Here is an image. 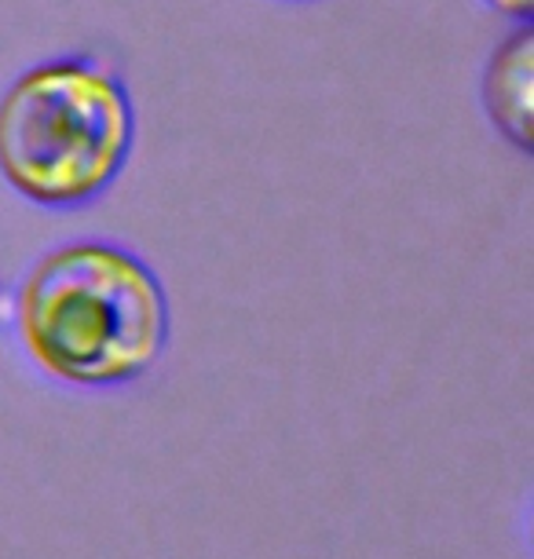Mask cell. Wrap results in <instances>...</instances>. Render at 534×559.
<instances>
[{"instance_id": "277c9868", "label": "cell", "mask_w": 534, "mask_h": 559, "mask_svg": "<svg viewBox=\"0 0 534 559\" xmlns=\"http://www.w3.org/2000/svg\"><path fill=\"white\" fill-rule=\"evenodd\" d=\"M479 4L506 23H534V0H479Z\"/></svg>"}, {"instance_id": "7a4b0ae2", "label": "cell", "mask_w": 534, "mask_h": 559, "mask_svg": "<svg viewBox=\"0 0 534 559\" xmlns=\"http://www.w3.org/2000/svg\"><path fill=\"white\" fill-rule=\"evenodd\" d=\"M135 135L129 78L110 56L37 59L0 88V183L45 213H81L121 183Z\"/></svg>"}, {"instance_id": "8992f818", "label": "cell", "mask_w": 534, "mask_h": 559, "mask_svg": "<svg viewBox=\"0 0 534 559\" xmlns=\"http://www.w3.org/2000/svg\"><path fill=\"white\" fill-rule=\"evenodd\" d=\"M278 4H319V0H278Z\"/></svg>"}, {"instance_id": "6da1fadb", "label": "cell", "mask_w": 534, "mask_h": 559, "mask_svg": "<svg viewBox=\"0 0 534 559\" xmlns=\"http://www.w3.org/2000/svg\"><path fill=\"white\" fill-rule=\"evenodd\" d=\"M8 322L45 381L73 392H121L169 352L173 300L143 252L118 238L78 235L26 263Z\"/></svg>"}, {"instance_id": "5b68a950", "label": "cell", "mask_w": 534, "mask_h": 559, "mask_svg": "<svg viewBox=\"0 0 534 559\" xmlns=\"http://www.w3.org/2000/svg\"><path fill=\"white\" fill-rule=\"evenodd\" d=\"M8 300H12V289L0 282V330H4V322H8Z\"/></svg>"}, {"instance_id": "3957f363", "label": "cell", "mask_w": 534, "mask_h": 559, "mask_svg": "<svg viewBox=\"0 0 534 559\" xmlns=\"http://www.w3.org/2000/svg\"><path fill=\"white\" fill-rule=\"evenodd\" d=\"M534 23H509L479 70V110L509 151H534Z\"/></svg>"}]
</instances>
